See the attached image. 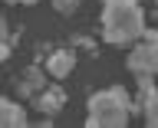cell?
<instances>
[{
	"mask_svg": "<svg viewBox=\"0 0 158 128\" xmlns=\"http://www.w3.org/2000/svg\"><path fill=\"white\" fill-rule=\"evenodd\" d=\"M36 89H43V72H36V69H30V72H27V79L20 82V92H23V95H33Z\"/></svg>",
	"mask_w": 158,
	"mask_h": 128,
	"instance_id": "ba28073f",
	"label": "cell"
},
{
	"mask_svg": "<svg viewBox=\"0 0 158 128\" xmlns=\"http://www.w3.org/2000/svg\"><path fill=\"white\" fill-rule=\"evenodd\" d=\"M49 3H53V10H56V13H63V17H69V13L79 7V0H49Z\"/></svg>",
	"mask_w": 158,
	"mask_h": 128,
	"instance_id": "9c48e42d",
	"label": "cell"
},
{
	"mask_svg": "<svg viewBox=\"0 0 158 128\" xmlns=\"http://www.w3.org/2000/svg\"><path fill=\"white\" fill-rule=\"evenodd\" d=\"M10 56V46H7V43H3V39H0V62H3V59H7Z\"/></svg>",
	"mask_w": 158,
	"mask_h": 128,
	"instance_id": "30bf717a",
	"label": "cell"
},
{
	"mask_svg": "<svg viewBox=\"0 0 158 128\" xmlns=\"http://www.w3.org/2000/svg\"><path fill=\"white\" fill-rule=\"evenodd\" d=\"M63 102H66V95H63V89H43L36 95V108L43 112V115H56L59 108H63Z\"/></svg>",
	"mask_w": 158,
	"mask_h": 128,
	"instance_id": "52a82bcc",
	"label": "cell"
},
{
	"mask_svg": "<svg viewBox=\"0 0 158 128\" xmlns=\"http://www.w3.org/2000/svg\"><path fill=\"white\" fill-rule=\"evenodd\" d=\"M145 30V13L138 0H106L102 7V36L112 46L135 43L138 33Z\"/></svg>",
	"mask_w": 158,
	"mask_h": 128,
	"instance_id": "6da1fadb",
	"label": "cell"
},
{
	"mask_svg": "<svg viewBox=\"0 0 158 128\" xmlns=\"http://www.w3.org/2000/svg\"><path fill=\"white\" fill-rule=\"evenodd\" d=\"M7 3H36V0H7Z\"/></svg>",
	"mask_w": 158,
	"mask_h": 128,
	"instance_id": "8fae6325",
	"label": "cell"
},
{
	"mask_svg": "<svg viewBox=\"0 0 158 128\" xmlns=\"http://www.w3.org/2000/svg\"><path fill=\"white\" fill-rule=\"evenodd\" d=\"M73 66H76V53H73V49H56V53L46 59V72L53 79H66L69 72H73Z\"/></svg>",
	"mask_w": 158,
	"mask_h": 128,
	"instance_id": "5b68a950",
	"label": "cell"
},
{
	"mask_svg": "<svg viewBox=\"0 0 158 128\" xmlns=\"http://www.w3.org/2000/svg\"><path fill=\"white\" fill-rule=\"evenodd\" d=\"M128 115H132V98L122 86L102 89L89 98V115L86 125L89 128H125Z\"/></svg>",
	"mask_w": 158,
	"mask_h": 128,
	"instance_id": "7a4b0ae2",
	"label": "cell"
},
{
	"mask_svg": "<svg viewBox=\"0 0 158 128\" xmlns=\"http://www.w3.org/2000/svg\"><path fill=\"white\" fill-rule=\"evenodd\" d=\"M138 89H142V115L148 125H158V95L152 86V76H138Z\"/></svg>",
	"mask_w": 158,
	"mask_h": 128,
	"instance_id": "277c9868",
	"label": "cell"
},
{
	"mask_svg": "<svg viewBox=\"0 0 158 128\" xmlns=\"http://www.w3.org/2000/svg\"><path fill=\"white\" fill-rule=\"evenodd\" d=\"M20 125H27V112L17 102L0 95V128H20Z\"/></svg>",
	"mask_w": 158,
	"mask_h": 128,
	"instance_id": "8992f818",
	"label": "cell"
},
{
	"mask_svg": "<svg viewBox=\"0 0 158 128\" xmlns=\"http://www.w3.org/2000/svg\"><path fill=\"white\" fill-rule=\"evenodd\" d=\"M138 36H142V43L132 46L128 69L135 76H155L158 72V36H155V30H142Z\"/></svg>",
	"mask_w": 158,
	"mask_h": 128,
	"instance_id": "3957f363",
	"label": "cell"
}]
</instances>
